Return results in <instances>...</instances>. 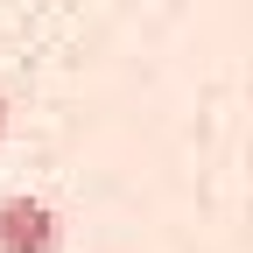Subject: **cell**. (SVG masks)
Returning a JSON list of instances; mask_svg holds the SVG:
<instances>
[{
  "mask_svg": "<svg viewBox=\"0 0 253 253\" xmlns=\"http://www.w3.org/2000/svg\"><path fill=\"white\" fill-rule=\"evenodd\" d=\"M63 225L42 197H0V253H56Z\"/></svg>",
  "mask_w": 253,
  "mask_h": 253,
  "instance_id": "obj_1",
  "label": "cell"
},
{
  "mask_svg": "<svg viewBox=\"0 0 253 253\" xmlns=\"http://www.w3.org/2000/svg\"><path fill=\"white\" fill-rule=\"evenodd\" d=\"M0 126H7V99H0Z\"/></svg>",
  "mask_w": 253,
  "mask_h": 253,
  "instance_id": "obj_2",
  "label": "cell"
}]
</instances>
